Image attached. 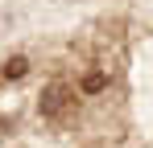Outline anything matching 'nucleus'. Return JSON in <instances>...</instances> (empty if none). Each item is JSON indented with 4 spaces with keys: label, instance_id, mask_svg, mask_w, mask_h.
Wrapping results in <instances>:
<instances>
[{
    "label": "nucleus",
    "instance_id": "nucleus-1",
    "mask_svg": "<svg viewBox=\"0 0 153 148\" xmlns=\"http://www.w3.org/2000/svg\"><path fill=\"white\" fill-rule=\"evenodd\" d=\"M75 111H79V95L66 82H54V86L42 91V115H46V119L66 123V119H75Z\"/></svg>",
    "mask_w": 153,
    "mask_h": 148
},
{
    "label": "nucleus",
    "instance_id": "nucleus-2",
    "mask_svg": "<svg viewBox=\"0 0 153 148\" xmlns=\"http://www.w3.org/2000/svg\"><path fill=\"white\" fill-rule=\"evenodd\" d=\"M29 74V62L25 58H8V62H4V70H0V78H8V82H13V78H25Z\"/></svg>",
    "mask_w": 153,
    "mask_h": 148
},
{
    "label": "nucleus",
    "instance_id": "nucleus-3",
    "mask_svg": "<svg viewBox=\"0 0 153 148\" xmlns=\"http://www.w3.org/2000/svg\"><path fill=\"white\" fill-rule=\"evenodd\" d=\"M103 86H108V74H103V70L83 74V95H95V91H103Z\"/></svg>",
    "mask_w": 153,
    "mask_h": 148
}]
</instances>
